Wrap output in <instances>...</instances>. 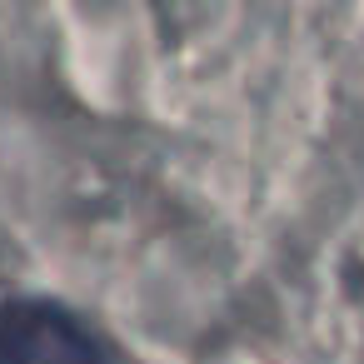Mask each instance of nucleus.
<instances>
[{
  "instance_id": "nucleus-1",
  "label": "nucleus",
  "mask_w": 364,
  "mask_h": 364,
  "mask_svg": "<svg viewBox=\"0 0 364 364\" xmlns=\"http://www.w3.org/2000/svg\"><path fill=\"white\" fill-rule=\"evenodd\" d=\"M0 364H110V354L75 314L41 299H6L0 304Z\"/></svg>"
}]
</instances>
